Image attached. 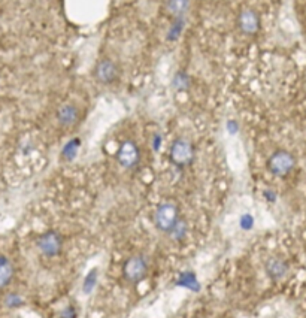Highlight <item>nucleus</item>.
I'll use <instances>...</instances> for the list:
<instances>
[{
    "instance_id": "2",
    "label": "nucleus",
    "mask_w": 306,
    "mask_h": 318,
    "mask_svg": "<svg viewBox=\"0 0 306 318\" xmlns=\"http://www.w3.org/2000/svg\"><path fill=\"white\" fill-rule=\"evenodd\" d=\"M196 157L194 144L187 138H176L169 150V160L174 166L184 169L188 168Z\"/></svg>"
},
{
    "instance_id": "10",
    "label": "nucleus",
    "mask_w": 306,
    "mask_h": 318,
    "mask_svg": "<svg viewBox=\"0 0 306 318\" xmlns=\"http://www.w3.org/2000/svg\"><path fill=\"white\" fill-rule=\"evenodd\" d=\"M238 24H239V28L242 33L245 34H256L260 28V18L257 15V12L254 9H244L240 14H239V18H238Z\"/></svg>"
},
{
    "instance_id": "4",
    "label": "nucleus",
    "mask_w": 306,
    "mask_h": 318,
    "mask_svg": "<svg viewBox=\"0 0 306 318\" xmlns=\"http://www.w3.org/2000/svg\"><path fill=\"white\" fill-rule=\"evenodd\" d=\"M34 245L40 256H44L46 258H54L63 252L64 239H63L62 233L57 230H45L36 238Z\"/></svg>"
},
{
    "instance_id": "1",
    "label": "nucleus",
    "mask_w": 306,
    "mask_h": 318,
    "mask_svg": "<svg viewBox=\"0 0 306 318\" xmlns=\"http://www.w3.org/2000/svg\"><path fill=\"white\" fill-rule=\"evenodd\" d=\"M121 272L126 282L133 286L139 284L146 278L150 272V262L144 254H133L122 263Z\"/></svg>"
},
{
    "instance_id": "17",
    "label": "nucleus",
    "mask_w": 306,
    "mask_h": 318,
    "mask_svg": "<svg viewBox=\"0 0 306 318\" xmlns=\"http://www.w3.org/2000/svg\"><path fill=\"white\" fill-rule=\"evenodd\" d=\"M239 226L244 228V230H251L254 227V218L251 214H244L239 220Z\"/></svg>"
},
{
    "instance_id": "3",
    "label": "nucleus",
    "mask_w": 306,
    "mask_h": 318,
    "mask_svg": "<svg viewBox=\"0 0 306 318\" xmlns=\"http://www.w3.org/2000/svg\"><path fill=\"white\" fill-rule=\"evenodd\" d=\"M180 218H181L180 206L170 200L162 202L152 214V221H154L156 228L164 234H168L170 232V228L178 222Z\"/></svg>"
},
{
    "instance_id": "8",
    "label": "nucleus",
    "mask_w": 306,
    "mask_h": 318,
    "mask_svg": "<svg viewBox=\"0 0 306 318\" xmlns=\"http://www.w3.org/2000/svg\"><path fill=\"white\" fill-rule=\"evenodd\" d=\"M264 270L272 281H281L288 275L290 263L282 256H270L264 263Z\"/></svg>"
},
{
    "instance_id": "12",
    "label": "nucleus",
    "mask_w": 306,
    "mask_h": 318,
    "mask_svg": "<svg viewBox=\"0 0 306 318\" xmlns=\"http://www.w3.org/2000/svg\"><path fill=\"white\" fill-rule=\"evenodd\" d=\"M187 234H188V224L186 220L180 218L178 222L170 228V232L166 236L174 242H182L187 238Z\"/></svg>"
},
{
    "instance_id": "16",
    "label": "nucleus",
    "mask_w": 306,
    "mask_h": 318,
    "mask_svg": "<svg viewBox=\"0 0 306 318\" xmlns=\"http://www.w3.org/2000/svg\"><path fill=\"white\" fill-rule=\"evenodd\" d=\"M182 27H184V20H182V16H180V18H176V21L174 22V26H172V28H170V32H169V34H168V39H169V40L176 39V38L180 36Z\"/></svg>"
},
{
    "instance_id": "13",
    "label": "nucleus",
    "mask_w": 306,
    "mask_h": 318,
    "mask_svg": "<svg viewBox=\"0 0 306 318\" xmlns=\"http://www.w3.org/2000/svg\"><path fill=\"white\" fill-rule=\"evenodd\" d=\"M188 6V0H166V9L169 14L175 15L176 18L182 16Z\"/></svg>"
},
{
    "instance_id": "7",
    "label": "nucleus",
    "mask_w": 306,
    "mask_h": 318,
    "mask_svg": "<svg viewBox=\"0 0 306 318\" xmlns=\"http://www.w3.org/2000/svg\"><path fill=\"white\" fill-rule=\"evenodd\" d=\"M118 75H120V69H118L116 63L112 62L110 58L99 60L93 69V78L102 86L114 84L118 80Z\"/></svg>"
},
{
    "instance_id": "18",
    "label": "nucleus",
    "mask_w": 306,
    "mask_h": 318,
    "mask_svg": "<svg viewBox=\"0 0 306 318\" xmlns=\"http://www.w3.org/2000/svg\"><path fill=\"white\" fill-rule=\"evenodd\" d=\"M228 130H230V133H236L238 132V124L234 122V121H228Z\"/></svg>"
},
{
    "instance_id": "15",
    "label": "nucleus",
    "mask_w": 306,
    "mask_h": 318,
    "mask_svg": "<svg viewBox=\"0 0 306 318\" xmlns=\"http://www.w3.org/2000/svg\"><path fill=\"white\" fill-rule=\"evenodd\" d=\"M80 145H81V140H78V139L70 140V142L64 146V150H63V156H64V158L72 160V158L76 156V151H78V146H80Z\"/></svg>"
},
{
    "instance_id": "14",
    "label": "nucleus",
    "mask_w": 306,
    "mask_h": 318,
    "mask_svg": "<svg viewBox=\"0 0 306 318\" xmlns=\"http://www.w3.org/2000/svg\"><path fill=\"white\" fill-rule=\"evenodd\" d=\"M174 88L178 92H187L190 88V76L184 72H178L174 76V82H172Z\"/></svg>"
},
{
    "instance_id": "5",
    "label": "nucleus",
    "mask_w": 306,
    "mask_h": 318,
    "mask_svg": "<svg viewBox=\"0 0 306 318\" xmlns=\"http://www.w3.org/2000/svg\"><path fill=\"white\" fill-rule=\"evenodd\" d=\"M296 168V157L287 150H276L268 158V170L276 178L288 176Z\"/></svg>"
},
{
    "instance_id": "9",
    "label": "nucleus",
    "mask_w": 306,
    "mask_h": 318,
    "mask_svg": "<svg viewBox=\"0 0 306 318\" xmlns=\"http://www.w3.org/2000/svg\"><path fill=\"white\" fill-rule=\"evenodd\" d=\"M80 108L75 104H63L57 108L56 112V120L58 122V126L64 127V128H70L74 126H76V122L80 121Z\"/></svg>"
},
{
    "instance_id": "11",
    "label": "nucleus",
    "mask_w": 306,
    "mask_h": 318,
    "mask_svg": "<svg viewBox=\"0 0 306 318\" xmlns=\"http://www.w3.org/2000/svg\"><path fill=\"white\" fill-rule=\"evenodd\" d=\"M15 276V266L12 260L0 252V290H4L10 286Z\"/></svg>"
},
{
    "instance_id": "6",
    "label": "nucleus",
    "mask_w": 306,
    "mask_h": 318,
    "mask_svg": "<svg viewBox=\"0 0 306 318\" xmlns=\"http://www.w3.org/2000/svg\"><path fill=\"white\" fill-rule=\"evenodd\" d=\"M115 157L121 168L132 170V169L138 168V164L140 163V148L138 146V144L134 140L126 139L120 144Z\"/></svg>"
}]
</instances>
